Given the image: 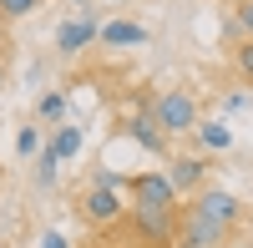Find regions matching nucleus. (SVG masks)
I'll list each match as a JSON object with an SVG mask.
<instances>
[{
  "label": "nucleus",
  "mask_w": 253,
  "mask_h": 248,
  "mask_svg": "<svg viewBox=\"0 0 253 248\" xmlns=\"http://www.w3.org/2000/svg\"><path fill=\"white\" fill-rule=\"evenodd\" d=\"M126 218H132V233H137L142 248H172V243H177L182 208H142V203H132Z\"/></svg>",
  "instance_id": "nucleus-2"
},
{
  "label": "nucleus",
  "mask_w": 253,
  "mask_h": 248,
  "mask_svg": "<svg viewBox=\"0 0 253 248\" xmlns=\"http://www.w3.org/2000/svg\"><path fill=\"white\" fill-rule=\"evenodd\" d=\"M56 172H61V157H56V147L46 142V147L36 152V182H41V188H56Z\"/></svg>",
  "instance_id": "nucleus-14"
},
{
  "label": "nucleus",
  "mask_w": 253,
  "mask_h": 248,
  "mask_svg": "<svg viewBox=\"0 0 253 248\" xmlns=\"http://www.w3.org/2000/svg\"><path fill=\"white\" fill-rule=\"evenodd\" d=\"M152 122H157L167 137H187V132H198L203 107H198V96L187 91V86H167V91L152 96Z\"/></svg>",
  "instance_id": "nucleus-1"
},
{
  "label": "nucleus",
  "mask_w": 253,
  "mask_h": 248,
  "mask_svg": "<svg viewBox=\"0 0 253 248\" xmlns=\"http://www.w3.org/2000/svg\"><path fill=\"white\" fill-rule=\"evenodd\" d=\"M198 147L203 152H228L233 147V132H228L223 122H198Z\"/></svg>",
  "instance_id": "nucleus-12"
},
{
  "label": "nucleus",
  "mask_w": 253,
  "mask_h": 248,
  "mask_svg": "<svg viewBox=\"0 0 253 248\" xmlns=\"http://www.w3.org/2000/svg\"><path fill=\"white\" fill-rule=\"evenodd\" d=\"M126 193H132V203H142V208H177V188H172V177H167V167L137 172L126 182Z\"/></svg>",
  "instance_id": "nucleus-5"
},
{
  "label": "nucleus",
  "mask_w": 253,
  "mask_h": 248,
  "mask_svg": "<svg viewBox=\"0 0 253 248\" xmlns=\"http://www.w3.org/2000/svg\"><path fill=\"white\" fill-rule=\"evenodd\" d=\"M122 132L132 137L142 152H152V157H167V147H172V137L152 122V112H122Z\"/></svg>",
  "instance_id": "nucleus-7"
},
{
  "label": "nucleus",
  "mask_w": 253,
  "mask_h": 248,
  "mask_svg": "<svg viewBox=\"0 0 253 248\" xmlns=\"http://www.w3.org/2000/svg\"><path fill=\"white\" fill-rule=\"evenodd\" d=\"M41 5H46V0H0V20H26Z\"/></svg>",
  "instance_id": "nucleus-16"
},
{
  "label": "nucleus",
  "mask_w": 253,
  "mask_h": 248,
  "mask_svg": "<svg viewBox=\"0 0 253 248\" xmlns=\"http://www.w3.org/2000/svg\"><path fill=\"white\" fill-rule=\"evenodd\" d=\"M76 218L86 223V228H117V223L126 218V198L112 193V188H81L76 193Z\"/></svg>",
  "instance_id": "nucleus-3"
},
{
  "label": "nucleus",
  "mask_w": 253,
  "mask_h": 248,
  "mask_svg": "<svg viewBox=\"0 0 253 248\" xmlns=\"http://www.w3.org/2000/svg\"><path fill=\"white\" fill-rule=\"evenodd\" d=\"M167 177H172L177 198H198L208 188V152H182V157H167Z\"/></svg>",
  "instance_id": "nucleus-6"
},
{
  "label": "nucleus",
  "mask_w": 253,
  "mask_h": 248,
  "mask_svg": "<svg viewBox=\"0 0 253 248\" xmlns=\"http://www.w3.org/2000/svg\"><path fill=\"white\" fill-rule=\"evenodd\" d=\"M233 66L253 81V41H238V46H233Z\"/></svg>",
  "instance_id": "nucleus-18"
},
{
  "label": "nucleus",
  "mask_w": 253,
  "mask_h": 248,
  "mask_svg": "<svg viewBox=\"0 0 253 248\" xmlns=\"http://www.w3.org/2000/svg\"><path fill=\"white\" fill-rule=\"evenodd\" d=\"M36 248H71V243H66V238H61V233H46V238H41Z\"/></svg>",
  "instance_id": "nucleus-21"
},
{
  "label": "nucleus",
  "mask_w": 253,
  "mask_h": 248,
  "mask_svg": "<svg viewBox=\"0 0 253 248\" xmlns=\"http://www.w3.org/2000/svg\"><path fill=\"white\" fill-rule=\"evenodd\" d=\"M233 26H238V36H243V41H253V0H243V5L233 10Z\"/></svg>",
  "instance_id": "nucleus-19"
},
{
  "label": "nucleus",
  "mask_w": 253,
  "mask_h": 248,
  "mask_svg": "<svg viewBox=\"0 0 253 248\" xmlns=\"http://www.w3.org/2000/svg\"><path fill=\"white\" fill-rule=\"evenodd\" d=\"M76 5H91V0H76Z\"/></svg>",
  "instance_id": "nucleus-23"
},
{
  "label": "nucleus",
  "mask_w": 253,
  "mask_h": 248,
  "mask_svg": "<svg viewBox=\"0 0 253 248\" xmlns=\"http://www.w3.org/2000/svg\"><path fill=\"white\" fill-rule=\"evenodd\" d=\"M51 147H56L61 162H71V157H81V147H86V132L71 127V122H61V127H51Z\"/></svg>",
  "instance_id": "nucleus-11"
},
{
  "label": "nucleus",
  "mask_w": 253,
  "mask_h": 248,
  "mask_svg": "<svg viewBox=\"0 0 253 248\" xmlns=\"http://www.w3.org/2000/svg\"><path fill=\"white\" fill-rule=\"evenodd\" d=\"M126 172H117V167H91V188H112V193H126Z\"/></svg>",
  "instance_id": "nucleus-15"
},
{
  "label": "nucleus",
  "mask_w": 253,
  "mask_h": 248,
  "mask_svg": "<svg viewBox=\"0 0 253 248\" xmlns=\"http://www.w3.org/2000/svg\"><path fill=\"white\" fill-rule=\"evenodd\" d=\"M0 86H5V66H0Z\"/></svg>",
  "instance_id": "nucleus-22"
},
{
  "label": "nucleus",
  "mask_w": 253,
  "mask_h": 248,
  "mask_svg": "<svg viewBox=\"0 0 253 248\" xmlns=\"http://www.w3.org/2000/svg\"><path fill=\"white\" fill-rule=\"evenodd\" d=\"M96 41H101V46H142V41H147V26H137V20H107Z\"/></svg>",
  "instance_id": "nucleus-10"
},
{
  "label": "nucleus",
  "mask_w": 253,
  "mask_h": 248,
  "mask_svg": "<svg viewBox=\"0 0 253 248\" xmlns=\"http://www.w3.org/2000/svg\"><path fill=\"white\" fill-rule=\"evenodd\" d=\"M36 117L41 122H56V127H61V122H66V91H41V101H36Z\"/></svg>",
  "instance_id": "nucleus-13"
},
{
  "label": "nucleus",
  "mask_w": 253,
  "mask_h": 248,
  "mask_svg": "<svg viewBox=\"0 0 253 248\" xmlns=\"http://www.w3.org/2000/svg\"><path fill=\"white\" fill-rule=\"evenodd\" d=\"M193 208H203V213L213 218V223H223L228 233H233L238 223H243V203H238L233 193H223V188H203V193L193 198Z\"/></svg>",
  "instance_id": "nucleus-8"
},
{
  "label": "nucleus",
  "mask_w": 253,
  "mask_h": 248,
  "mask_svg": "<svg viewBox=\"0 0 253 248\" xmlns=\"http://www.w3.org/2000/svg\"><path fill=\"white\" fill-rule=\"evenodd\" d=\"M223 107H228V112H243V107H248V91H233V96L223 101Z\"/></svg>",
  "instance_id": "nucleus-20"
},
{
  "label": "nucleus",
  "mask_w": 253,
  "mask_h": 248,
  "mask_svg": "<svg viewBox=\"0 0 253 248\" xmlns=\"http://www.w3.org/2000/svg\"><path fill=\"white\" fill-rule=\"evenodd\" d=\"M223 238H228L223 223H213L203 208H193V203H187V208H182V223H177V243H172V248H218Z\"/></svg>",
  "instance_id": "nucleus-4"
},
{
  "label": "nucleus",
  "mask_w": 253,
  "mask_h": 248,
  "mask_svg": "<svg viewBox=\"0 0 253 248\" xmlns=\"http://www.w3.org/2000/svg\"><path fill=\"white\" fill-rule=\"evenodd\" d=\"M41 147H46V142H41V127H20V132H15V152H20V157H36Z\"/></svg>",
  "instance_id": "nucleus-17"
},
{
  "label": "nucleus",
  "mask_w": 253,
  "mask_h": 248,
  "mask_svg": "<svg viewBox=\"0 0 253 248\" xmlns=\"http://www.w3.org/2000/svg\"><path fill=\"white\" fill-rule=\"evenodd\" d=\"M96 36H101V26H96L91 15H71V20H61V26H56V51H61V56H81Z\"/></svg>",
  "instance_id": "nucleus-9"
}]
</instances>
